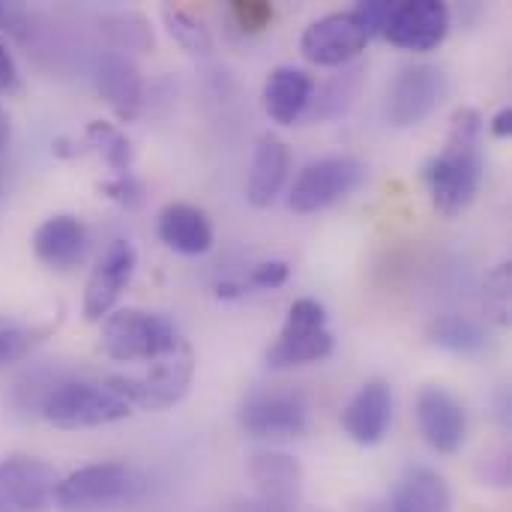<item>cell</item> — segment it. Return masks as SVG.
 I'll list each match as a JSON object with an SVG mask.
<instances>
[{
  "label": "cell",
  "mask_w": 512,
  "mask_h": 512,
  "mask_svg": "<svg viewBox=\"0 0 512 512\" xmlns=\"http://www.w3.org/2000/svg\"><path fill=\"white\" fill-rule=\"evenodd\" d=\"M483 171V117L477 108H459L453 114L444 150L423 168L435 210L444 216H459L474 201Z\"/></svg>",
  "instance_id": "6da1fadb"
},
{
  "label": "cell",
  "mask_w": 512,
  "mask_h": 512,
  "mask_svg": "<svg viewBox=\"0 0 512 512\" xmlns=\"http://www.w3.org/2000/svg\"><path fill=\"white\" fill-rule=\"evenodd\" d=\"M147 489V480L138 468L123 462L87 465L63 477L54 489L57 512H111L135 504Z\"/></svg>",
  "instance_id": "7a4b0ae2"
},
{
  "label": "cell",
  "mask_w": 512,
  "mask_h": 512,
  "mask_svg": "<svg viewBox=\"0 0 512 512\" xmlns=\"http://www.w3.org/2000/svg\"><path fill=\"white\" fill-rule=\"evenodd\" d=\"M186 339L171 318L144 309H117L102 321L99 348L117 363H153L177 351Z\"/></svg>",
  "instance_id": "3957f363"
},
{
  "label": "cell",
  "mask_w": 512,
  "mask_h": 512,
  "mask_svg": "<svg viewBox=\"0 0 512 512\" xmlns=\"http://www.w3.org/2000/svg\"><path fill=\"white\" fill-rule=\"evenodd\" d=\"M39 414L57 429H93V426L126 420L132 408L105 381L66 378V381H54L45 390L39 402Z\"/></svg>",
  "instance_id": "277c9868"
},
{
  "label": "cell",
  "mask_w": 512,
  "mask_h": 512,
  "mask_svg": "<svg viewBox=\"0 0 512 512\" xmlns=\"http://www.w3.org/2000/svg\"><path fill=\"white\" fill-rule=\"evenodd\" d=\"M192 375H195V354L189 342H183L177 351L153 360L144 375H111L105 378V384L120 399H126L129 408L165 411L189 393Z\"/></svg>",
  "instance_id": "5b68a950"
},
{
  "label": "cell",
  "mask_w": 512,
  "mask_h": 512,
  "mask_svg": "<svg viewBox=\"0 0 512 512\" xmlns=\"http://www.w3.org/2000/svg\"><path fill=\"white\" fill-rule=\"evenodd\" d=\"M333 354V333L327 330V312L318 300H297L288 309L279 339L267 348L264 363L270 369H294L318 363Z\"/></svg>",
  "instance_id": "8992f818"
},
{
  "label": "cell",
  "mask_w": 512,
  "mask_h": 512,
  "mask_svg": "<svg viewBox=\"0 0 512 512\" xmlns=\"http://www.w3.org/2000/svg\"><path fill=\"white\" fill-rule=\"evenodd\" d=\"M363 180H366V168L354 156L318 159L297 174V180L291 186L288 207L294 213H318V210L333 207L336 201L348 198Z\"/></svg>",
  "instance_id": "52a82bcc"
},
{
  "label": "cell",
  "mask_w": 512,
  "mask_h": 512,
  "mask_svg": "<svg viewBox=\"0 0 512 512\" xmlns=\"http://www.w3.org/2000/svg\"><path fill=\"white\" fill-rule=\"evenodd\" d=\"M309 426V408L300 393L261 390L240 405V429L258 441H291Z\"/></svg>",
  "instance_id": "ba28073f"
},
{
  "label": "cell",
  "mask_w": 512,
  "mask_h": 512,
  "mask_svg": "<svg viewBox=\"0 0 512 512\" xmlns=\"http://www.w3.org/2000/svg\"><path fill=\"white\" fill-rule=\"evenodd\" d=\"M57 471L30 456L0 462V512H48L54 507Z\"/></svg>",
  "instance_id": "9c48e42d"
},
{
  "label": "cell",
  "mask_w": 512,
  "mask_h": 512,
  "mask_svg": "<svg viewBox=\"0 0 512 512\" xmlns=\"http://www.w3.org/2000/svg\"><path fill=\"white\" fill-rule=\"evenodd\" d=\"M369 42L366 27L360 24L357 12H333L312 21L300 39V51L315 66H345L354 60Z\"/></svg>",
  "instance_id": "30bf717a"
},
{
  "label": "cell",
  "mask_w": 512,
  "mask_h": 512,
  "mask_svg": "<svg viewBox=\"0 0 512 512\" xmlns=\"http://www.w3.org/2000/svg\"><path fill=\"white\" fill-rule=\"evenodd\" d=\"M447 93V78L438 66H411L405 69L387 96V117L393 126L408 129V126H420L444 99Z\"/></svg>",
  "instance_id": "8fae6325"
},
{
  "label": "cell",
  "mask_w": 512,
  "mask_h": 512,
  "mask_svg": "<svg viewBox=\"0 0 512 512\" xmlns=\"http://www.w3.org/2000/svg\"><path fill=\"white\" fill-rule=\"evenodd\" d=\"M450 33V9L441 0H402L393 6L384 36L405 51H432Z\"/></svg>",
  "instance_id": "7c38bea8"
},
{
  "label": "cell",
  "mask_w": 512,
  "mask_h": 512,
  "mask_svg": "<svg viewBox=\"0 0 512 512\" xmlns=\"http://www.w3.org/2000/svg\"><path fill=\"white\" fill-rule=\"evenodd\" d=\"M417 423L426 444L441 456L459 453L468 438V414L462 402L441 387H426L417 396Z\"/></svg>",
  "instance_id": "4fadbf2b"
},
{
  "label": "cell",
  "mask_w": 512,
  "mask_h": 512,
  "mask_svg": "<svg viewBox=\"0 0 512 512\" xmlns=\"http://www.w3.org/2000/svg\"><path fill=\"white\" fill-rule=\"evenodd\" d=\"M135 264H138V255L129 240H114L105 249L102 261L96 264V270L87 279V291H84L87 321H102L114 309V303L120 300L123 288L129 285V279L135 273Z\"/></svg>",
  "instance_id": "5bb4252c"
},
{
  "label": "cell",
  "mask_w": 512,
  "mask_h": 512,
  "mask_svg": "<svg viewBox=\"0 0 512 512\" xmlns=\"http://www.w3.org/2000/svg\"><path fill=\"white\" fill-rule=\"evenodd\" d=\"M393 423V390L384 381H369L342 411V426L348 438L360 447H375L384 441Z\"/></svg>",
  "instance_id": "9a60e30c"
},
{
  "label": "cell",
  "mask_w": 512,
  "mask_h": 512,
  "mask_svg": "<svg viewBox=\"0 0 512 512\" xmlns=\"http://www.w3.org/2000/svg\"><path fill=\"white\" fill-rule=\"evenodd\" d=\"M96 90L102 93V99L114 108V114L123 123H132L141 114L144 78L126 54L111 51L96 63Z\"/></svg>",
  "instance_id": "2e32d148"
},
{
  "label": "cell",
  "mask_w": 512,
  "mask_h": 512,
  "mask_svg": "<svg viewBox=\"0 0 512 512\" xmlns=\"http://www.w3.org/2000/svg\"><path fill=\"white\" fill-rule=\"evenodd\" d=\"M36 258L51 270H72L87 252V228L78 216L60 213L45 219L33 234Z\"/></svg>",
  "instance_id": "e0dca14e"
},
{
  "label": "cell",
  "mask_w": 512,
  "mask_h": 512,
  "mask_svg": "<svg viewBox=\"0 0 512 512\" xmlns=\"http://www.w3.org/2000/svg\"><path fill=\"white\" fill-rule=\"evenodd\" d=\"M312 96H315V81L309 72L294 66H279L270 72L264 84V111L270 114V120L282 126H294L312 105Z\"/></svg>",
  "instance_id": "ac0fdd59"
},
{
  "label": "cell",
  "mask_w": 512,
  "mask_h": 512,
  "mask_svg": "<svg viewBox=\"0 0 512 512\" xmlns=\"http://www.w3.org/2000/svg\"><path fill=\"white\" fill-rule=\"evenodd\" d=\"M288 165H291L288 144L276 135H261L255 156H252L249 180H246V198L252 207H270L276 201L288 177Z\"/></svg>",
  "instance_id": "d6986e66"
},
{
  "label": "cell",
  "mask_w": 512,
  "mask_h": 512,
  "mask_svg": "<svg viewBox=\"0 0 512 512\" xmlns=\"http://www.w3.org/2000/svg\"><path fill=\"white\" fill-rule=\"evenodd\" d=\"M159 240L180 255H204L213 246V225L192 204H168L159 213Z\"/></svg>",
  "instance_id": "ffe728a7"
},
{
  "label": "cell",
  "mask_w": 512,
  "mask_h": 512,
  "mask_svg": "<svg viewBox=\"0 0 512 512\" xmlns=\"http://www.w3.org/2000/svg\"><path fill=\"white\" fill-rule=\"evenodd\" d=\"M453 498L441 474L429 468L408 471L390 495L387 512H450Z\"/></svg>",
  "instance_id": "44dd1931"
},
{
  "label": "cell",
  "mask_w": 512,
  "mask_h": 512,
  "mask_svg": "<svg viewBox=\"0 0 512 512\" xmlns=\"http://www.w3.org/2000/svg\"><path fill=\"white\" fill-rule=\"evenodd\" d=\"M249 474L258 483V489L264 492V498L273 501V504H291L297 498L300 480H303L300 465L291 456H282V453H258V456H252Z\"/></svg>",
  "instance_id": "7402d4cb"
},
{
  "label": "cell",
  "mask_w": 512,
  "mask_h": 512,
  "mask_svg": "<svg viewBox=\"0 0 512 512\" xmlns=\"http://www.w3.org/2000/svg\"><path fill=\"white\" fill-rule=\"evenodd\" d=\"M429 339L453 354L462 357H474L483 354L489 348V333L483 324H477L474 318L465 315H441L432 327H429Z\"/></svg>",
  "instance_id": "603a6c76"
},
{
  "label": "cell",
  "mask_w": 512,
  "mask_h": 512,
  "mask_svg": "<svg viewBox=\"0 0 512 512\" xmlns=\"http://www.w3.org/2000/svg\"><path fill=\"white\" fill-rule=\"evenodd\" d=\"M360 75H363V69L354 66V69H345L336 78H330L324 84V90L318 93V99H315L312 120H333V117L345 114L351 108L357 90H360Z\"/></svg>",
  "instance_id": "cb8c5ba5"
},
{
  "label": "cell",
  "mask_w": 512,
  "mask_h": 512,
  "mask_svg": "<svg viewBox=\"0 0 512 512\" xmlns=\"http://www.w3.org/2000/svg\"><path fill=\"white\" fill-rule=\"evenodd\" d=\"M87 141L102 153V159L108 162L114 177L129 174L135 150H132V141L126 138V132H120L117 126H111L105 120H93V123H87Z\"/></svg>",
  "instance_id": "d4e9b609"
},
{
  "label": "cell",
  "mask_w": 512,
  "mask_h": 512,
  "mask_svg": "<svg viewBox=\"0 0 512 512\" xmlns=\"http://www.w3.org/2000/svg\"><path fill=\"white\" fill-rule=\"evenodd\" d=\"M48 330L51 327H27V324L0 318V369L24 360L33 351V345H39L48 336Z\"/></svg>",
  "instance_id": "484cf974"
},
{
  "label": "cell",
  "mask_w": 512,
  "mask_h": 512,
  "mask_svg": "<svg viewBox=\"0 0 512 512\" xmlns=\"http://www.w3.org/2000/svg\"><path fill=\"white\" fill-rule=\"evenodd\" d=\"M105 30L111 33V39L120 48H129V51H150L153 48V30H150L147 18L138 12H120V15L108 18Z\"/></svg>",
  "instance_id": "4316f807"
},
{
  "label": "cell",
  "mask_w": 512,
  "mask_h": 512,
  "mask_svg": "<svg viewBox=\"0 0 512 512\" xmlns=\"http://www.w3.org/2000/svg\"><path fill=\"white\" fill-rule=\"evenodd\" d=\"M165 24H168V33L189 51V54H210L213 48V39L207 33V27L192 18L189 12L183 9H165Z\"/></svg>",
  "instance_id": "83f0119b"
},
{
  "label": "cell",
  "mask_w": 512,
  "mask_h": 512,
  "mask_svg": "<svg viewBox=\"0 0 512 512\" xmlns=\"http://www.w3.org/2000/svg\"><path fill=\"white\" fill-rule=\"evenodd\" d=\"M483 303H486L489 315H492L501 327L510 324V264H498V267L486 276Z\"/></svg>",
  "instance_id": "f1b7e54d"
},
{
  "label": "cell",
  "mask_w": 512,
  "mask_h": 512,
  "mask_svg": "<svg viewBox=\"0 0 512 512\" xmlns=\"http://www.w3.org/2000/svg\"><path fill=\"white\" fill-rule=\"evenodd\" d=\"M99 192H102L105 198L117 201V204L126 207V210H135V207L144 204V186L132 177V171H129V174H117V177L108 180V183H99Z\"/></svg>",
  "instance_id": "f546056e"
},
{
  "label": "cell",
  "mask_w": 512,
  "mask_h": 512,
  "mask_svg": "<svg viewBox=\"0 0 512 512\" xmlns=\"http://www.w3.org/2000/svg\"><path fill=\"white\" fill-rule=\"evenodd\" d=\"M231 15L237 18V24L249 33H258L270 24L273 18V6L264 0H234L231 3Z\"/></svg>",
  "instance_id": "4dcf8cb0"
},
{
  "label": "cell",
  "mask_w": 512,
  "mask_h": 512,
  "mask_svg": "<svg viewBox=\"0 0 512 512\" xmlns=\"http://www.w3.org/2000/svg\"><path fill=\"white\" fill-rule=\"evenodd\" d=\"M393 6H396V3L372 0V3H360V6L354 9V12H357V18H360V24H363V27H366V33H369V39H372L375 33H384V27H387V21H390Z\"/></svg>",
  "instance_id": "1f68e13d"
},
{
  "label": "cell",
  "mask_w": 512,
  "mask_h": 512,
  "mask_svg": "<svg viewBox=\"0 0 512 512\" xmlns=\"http://www.w3.org/2000/svg\"><path fill=\"white\" fill-rule=\"evenodd\" d=\"M288 276H291V267L285 261H264V264H258L252 270L249 282L255 288H279V285L288 282Z\"/></svg>",
  "instance_id": "d6a6232c"
},
{
  "label": "cell",
  "mask_w": 512,
  "mask_h": 512,
  "mask_svg": "<svg viewBox=\"0 0 512 512\" xmlns=\"http://www.w3.org/2000/svg\"><path fill=\"white\" fill-rule=\"evenodd\" d=\"M18 87V69H15V60L9 57V51L0 45V93H9Z\"/></svg>",
  "instance_id": "836d02e7"
},
{
  "label": "cell",
  "mask_w": 512,
  "mask_h": 512,
  "mask_svg": "<svg viewBox=\"0 0 512 512\" xmlns=\"http://www.w3.org/2000/svg\"><path fill=\"white\" fill-rule=\"evenodd\" d=\"M512 132V108H501L492 120V135L495 138H510Z\"/></svg>",
  "instance_id": "e575fe53"
},
{
  "label": "cell",
  "mask_w": 512,
  "mask_h": 512,
  "mask_svg": "<svg viewBox=\"0 0 512 512\" xmlns=\"http://www.w3.org/2000/svg\"><path fill=\"white\" fill-rule=\"evenodd\" d=\"M9 135H12V123H9V114H6V108L0 105V153H3V147L9 144Z\"/></svg>",
  "instance_id": "d590c367"
},
{
  "label": "cell",
  "mask_w": 512,
  "mask_h": 512,
  "mask_svg": "<svg viewBox=\"0 0 512 512\" xmlns=\"http://www.w3.org/2000/svg\"><path fill=\"white\" fill-rule=\"evenodd\" d=\"M243 291H246V285H237V282H222V285L216 288L219 297H240Z\"/></svg>",
  "instance_id": "8d00e7d4"
},
{
  "label": "cell",
  "mask_w": 512,
  "mask_h": 512,
  "mask_svg": "<svg viewBox=\"0 0 512 512\" xmlns=\"http://www.w3.org/2000/svg\"><path fill=\"white\" fill-rule=\"evenodd\" d=\"M0 21H3V9H0Z\"/></svg>",
  "instance_id": "74e56055"
}]
</instances>
